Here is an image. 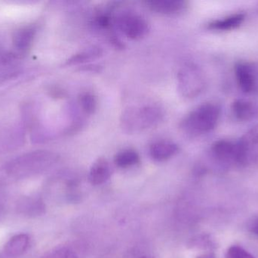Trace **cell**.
I'll return each instance as SVG.
<instances>
[{"label":"cell","mask_w":258,"mask_h":258,"mask_svg":"<svg viewBox=\"0 0 258 258\" xmlns=\"http://www.w3.org/2000/svg\"><path fill=\"white\" fill-rule=\"evenodd\" d=\"M239 165L242 166L258 162V124L250 129L237 142Z\"/></svg>","instance_id":"obj_4"},{"label":"cell","mask_w":258,"mask_h":258,"mask_svg":"<svg viewBox=\"0 0 258 258\" xmlns=\"http://www.w3.org/2000/svg\"><path fill=\"white\" fill-rule=\"evenodd\" d=\"M118 25L124 34L131 39H140L148 31V24L146 20L134 14L122 15L118 20Z\"/></svg>","instance_id":"obj_5"},{"label":"cell","mask_w":258,"mask_h":258,"mask_svg":"<svg viewBox=\"0 0 258 258\" xmlns=\"http://www.w3.org/2000/svg\"><path fill=\"white\" fill-rule=\"evenodd\" d=\"M205 79L198 67L191 64L184 65L179 71L178 88L183 96L194 98L203 91Z\"/></svg>","instance_id":"obj_3"},{"label":"cell","mask_w":258,"mask_h":258,"mask_svg":"<svg viewBox=\"0 0 258 258\" xmlns=\"http://www.w3.org/2000/svg\"><path fill=\"white\" fill-rule=\"evenodd\" d=\"M18 209L26 216H41L45 214V204L40 198H24L18 203Z\"/></svg>","instance_id":"obj_14"},{"label":"cell","mask_w":258,"mask_h":258,"mask_svg":"<svg viewBox=\"0 0 258 258\" xmlns=\"http://www.w3.org/2000/svg\"><path fill=\"white\" fill-rule=\"evenodd\" d=\"M231 109L233 115L239 121H251L258 116V106L248 100H236L232 105Z\"/></svg>","instance_id":"obj_10"},{"label":"cell","mask_w":258,"mask_h":258,"mask_svg":"<svg viewBox=\"0 0 258 258\" xmlns=\"http://www.w3.org/2000/svg\"><path fill=\"white\" fill-rule=\"evenodd\" d=\"M235 76L239 88L245 93H251L257 87L255 70L248 62H239L235 66Z\"/></svg>","instance_id":"obj_8"},{"label":"cell","mask_w":258,"mask_h":258,"mask_svg":"<svg viewBox=\"0 0 258 258\" xmlns=\"http://www.w3.org/2000/svg\"><path fill=\"white\" fill-rule=\"evenodd\" d=\"M44 258H80V256L71 247L60 246L48 253Z\"/></svg>","instance_id":"obj_19"},{"label":"cell","mask_w":258,"mask_h":258,"mask_svg":"<svg viewBox=\"0 0 258 258\" xmlns=\"http://www.w3.org/2000/svg\"><path fill=\"white\" fill-rule=\"evenodd\" d=\"M147 5L156 12L171 14L182 10L185 6V3L180 0H156L147 2Z\"/></svg>","instance_id":"obj_16"},{"label":"cell","mask_w":258,"mask_h":258,"mask_svg":"<svg viewBox=\"0 0 258 258\" xmlns=\"http://www.w3.org/2000/svg\"><path fill=\"white\" fill-rule=\"evenodd\" d=\"M56 161L57 156L53 153L35 151L11 162L6 166V171L14 177H26L45 171L52 166Z\"/></svg>","instance_id":"obj_1"},{"label":"cell","mask_w":258,"mask_h":258,"mask_svg":"<svg viewBox=\"0 0 258 258\" xmlns=\"http://www.w3.org/2000/svg\"><path fill=\"white\" fill-rule=\"evenodd\" d=\"M210 239L207 236H198L194 239H192L189 242V247L194 248H209L210 247Z\"/></svg>","instance_id":"obj_21"},{"label":"cell","mask_w":258,"mask_h":258,"mask_svg":"<svg viewBox=\"0 0 258 258\" xmlns=\"http://www.w3.org/2000/svg\"><path fill=\"white\" fill-rule=\"evenodd\" d=\"M197 258H216V257H215V254H213V253L209 252L201 254V255L198 256Z\"/></svg>","instance_id":"obj_23"},{"label":"cell","mask_w":258,"mask_h":258,"mask_svg":"<svg viewBox=\"0 0 258 258\" xmlns=\"http://www.w3.org/2000/svg\"><path fill=\"white\" fill-rule=\"evenodd\" d=\"M212 153L218 162L224 165H239V148L237 142L220 139L212 146Z\"/></svg>","instance_id":"obj_6"},{"label":"cell","mask_w":258,"mask_h":258,"mask_svg":"<svg viewBox=\"0 0 258 258\" xmlns=\"http://www.w3.org/2000/svg\"><path fill=\"white\" fill-rule=\"evenodd\" d=\"M140 162V156L135 150L125 149L119 151L114 158V163L118 168H128L138 165Z\"/></svg>","instance_id":"obj_17"},{"label":"cell","mask_w":258,"mask_h":258,"mask_svg":"<svg viewBox=\"0 0 258 258\" xmlns=\"http://www.w3.org/2000/svg\"><path fill=\"white\" fill-rule=\"evenodd\" d=\"M221 109L215 103H206L192 111L185 120V127L190 133L200 134L211 131L219 121Z\"/></svg>","instance_id":"obj_2"},{"label":"cell","mask_w":258,"mask_h":258,"mask_svg":"<svg viewBox=\"0 0 258 258\" xmlns=\"http://www.w3.org/2000/svg\"><path fill=\"white\" fill-rule=\"evenodd\" d=\"M249 230L250 232H251L252 234L258 236V218L254 220V221L251 223V225H250Z\"/></svg>","instance_id":"obj_22"},{"label":"cell","mask_w":258,"mask_h":258,"mask_svg":"<svg viewBox=\"0 0 258 258\" xmlns=\"http://www.w3.org/2000/svg\"><path fill=\"white\" fill-rule=\"evenodd\" d=\"M244 20H245L244 14H234L211 23L209 24V28L212 30H221V31L233 30L239 27L242 24Z\"/></svg>","instance_id":"obj_15"},{"label":"cell","mask_w":258,"mask_h":258,"mask_svg":"<svg viewBox=\"0 0 258 258\" xmlns=\"http://www.w3.org/2000/svg\"><path fill=\"white\" fill-rule=\"evenodd\" d=\"M160 117L159 109L151 106H146L139 110L128 113L125 121L127 124H130L133 128H147L157 123Z\"/></svg>","instance_id":"obj_7"},{"label":"cell","mask_w":258,"mask_h":258,"mask_svg":"<svg viewBox=\"0 0 258 258\" xmlns=\"http://www.w3.org/2000/svg\"><path fill=\"white\" fill-rule=\"evenodd\" d=\"M136 258H155V257H153V256H150V255H142V256H140V257H138Z\"/></svg>","instance_id":"obj_24"},{"label":"cell","mask_w":258,"mask_h":258,"mask_svg":"<svg viewBox=\"0 0 258 258\" xmlns=\"http://www.w3.org/2000/svg\"><path fill=\"white\" fill-rule=\"evenodd\" d=\"M178 147L171 141H158L150 146V154L156 162H165L177 152Z\"/></svg>","instance_id":"obj_11"},{"label":"cell","mask_w":258,"mask_h":258,"mask_svg":"<svg viewBox=\"0 0 258 258\" xmlns=\"http://www.w3.org/2000/svg\"><path fill=\"white\" fill-rule=\"evenodd\" d=\"M36 28L33 24L24 26L18 29L13 36V45L19 51H25L30 48L33 43Z\"/></svg>","instance_id":"obj_12"},{"label":"cell","mask_w":258,"mask_h":258,"mask_svg":"<svg viewBox=\"0 0 258 258\" xmlns=\"http://www.w3.org/2000/svg\"><path fill=\"white\" fill-rule=\"evenodd\" d=\"M111 176V168L106 159H99L92 165L89 173V183L93 186L104 184Z\"/></svg>","instance_id":"obj_9"},{"label":"cell","mask_w":258,"mask_h":258,"mask_svg":"<svg viewBox=\"0 0 258 258\" xmlns=\"http://www.w3.org/2000/svg\"><path fill=\"white\" fill-rule=\"evenodd\" d=\"M226 258H255L246 250L237 245H233L227 249Z\"/></svg>","instance_id":"obj_20"},{"label":"cell","mask_w":258,"mask_h":258,"mask_svg":"<svg viewBox=\"0 0 258 258\" xmlns=\"http://www.w3.org/2000/svg\"><path fill=\"white\" fill-rule=\"evenodd\" d=\"M80 104L86 113H94L97 107L96 98L91 92H84L80 95Z\"/></svg>","instance_id":"obj_18"},{"label":"cell","mask_w":258,"mask_h":258,"mask_svg":"<svg viewBox=\"0 0 258 258\" xmlns=\"http://www.w3.org/2000/svg\"><path fill=\"white\" fill-rule=\"evenodd\" d=\"M29 244L30 238L27 234L15 235L5 245V253L10 257H20L27 251Z\"/></svg>","instance_id":"obj_13"}]
</instances>
